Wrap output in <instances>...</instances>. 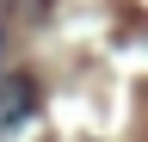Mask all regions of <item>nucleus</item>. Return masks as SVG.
Listing matches in <instances>:
<instances>
[{"instance_id": "obj_1", "label": "nucleus", "mask_w": 148, "mask_h": 142, "mask_svg": "<svg viewBox=\"0 0 148 142\" xmlns=\"http://www.w3.org/2000/svg\"><path fill=\"white\" fill-rule=\"evenodd\" d=\"M31 111H37V86H31L25 74H12L6 86H0V142H6V136H12Z\"/></svg>"}]
</instances>
